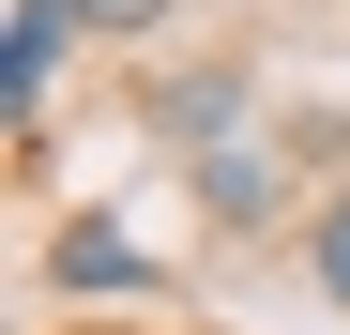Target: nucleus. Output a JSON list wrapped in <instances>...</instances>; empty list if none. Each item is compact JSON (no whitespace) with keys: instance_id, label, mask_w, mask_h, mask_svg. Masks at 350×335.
<instances>
[{"instance_id":"nucleus-1","label":"nucleus","mask_w":350,"mask_h":335,"mask_svg":"<svg viewBox=\"0 0 350 335\" xmlns=\"http://www.w3.org/2000/svg\"><path fill=\"white\" fill-rule=\"evenodd\" d=\"M62 46H77V0H16V31H0V107H16V152L46 137V92H62Z\"/></svg>"},{"instance_id":"nucleus-2","label":"nucleus","mask_w":350,"mask_h":335,"mask_svg":"<svg viewBox=\"0 0 350 335\" xmlns=\"http://www.w3.org/2000/svg\"><path fill=\"white\" fill-rule=\"evenodd\" d=\"M46 290H92V305H122V290H167V274H152V244H137V229L77 213V229H46Z\"/></svg>"},{"instance_id":"nucleus-3","label":"nucleus","mask_w":350,"mask_h":335,"mask_svg":"<svg viewBox=\"0 0 350 335\" xmlns=\"http://www.w3.org/2000/svg\"><path fill=\"white\" fill-rule=\"evenodd\" d=\"M198 198L228 213V229H274V213H289V183H274V168H259V152H228V137L198 152Z\"/></svg>"},{"instance_id":"nucleus-4","label":"nucleus","mask_w":350,"mask_h":335,"mask_svg":"<svg viewBox=\"0 0 350 335\" xmlns=\"http://www.w3.org/2000/svg\"><path fill=\"white\" fill-rule=\"evenodd\" d=\"M152 122H167V137H228V122H244V77H167Z\"/></svg>"},{"instance_id":"nucleus-5","label":"nucleus","mask_w":350,"mask_h":335,"mask_svg":"<svg viewBox=\"0 0 350 335\" xmlns=\"http://www.w3.org/2000/svg\"><path fill=\"white\" fill-rule=\"evenodd\" d=\"M305 259H320V290L350 305V198H320V213H305Z\"/></svg>"},{"instance_id":"nucleus-6","label":"nucleus","mask_w":350,"mask_h":335,"mask_svg":"<svg viewBox=\"0 0 350 335\" xmlns=\"http://www.w3.org/2000/svg\"><path fill=\"white\" fill-rule=\"evenodd\" d=\"M152 16H167V0H77V31H107V46H137Z\"/></svg>"}]
</instances>
